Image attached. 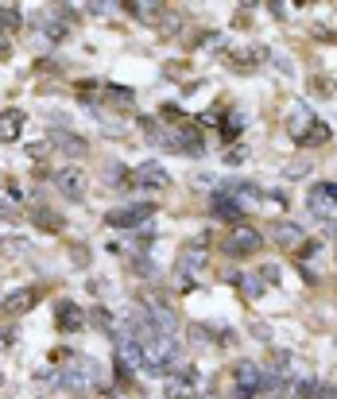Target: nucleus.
<instances>
[{
  "mask_svg": "<svg viewBox=\"0 0 337 399\" xmlns=\"http://www.w3.org/2000/svg\"><path fill=\"white\" fill-rule=\"evenodd\" d=\"M101 388L105 376H101V365H97L93 357H78V353H70L66 361H62L58 368V388H70V392H85V388Z\"/></svg>",
  "mask_w": 337,
  "mask_h": 399,
  "instance_id": "obj_1",
  "label": "nucleus"
},
{
  "mask_svg": "<svg viewBox=\"0 0 337 399\" xmlns=\"http://www.w3.org/2000/svg\"><path fill=\"white\" fill-rule=\"evenodd\" d=\"M144 368L147 372H167L179 361V341L175 338H159V333H147L144 341Z\"/></svg>",
  "mask_w": 337,
  "mask_h": 399,
  "instance_id": "obj_2",
  "label": "nucleus"
},
{
  "mask_svg": "<svg viewBox=\"0 0 337 399\" xmlns=\"http://www.w3.org/2000/svg\"><path fill=\"white\" fill-rule=\"evenodd\" d=\"M152 217H155V206H152V202H136V206H120V209H113V214L105 217V221H109L113 229H124V233H132V229H144Z\"/></svg>",
  "mask_w": 337,
  "mask_h": 399,
  "instance_id": "obj_3",
  "label": "nucleus"
},
{
  "mask_svg": "<svg viewBox=\"0 0 337 399\" xmlns=\"http://www.w3.org/2000/svg\"><path fill=\"white\" fill-rule=\"evenodd\" d=\"M260 248H264V237H260V229H252V225H237L233 233L225 237V256H237V260L256 256Z\"/></svg>",
  "mask_w": 337,
  "mask_h": 399,
  "instance_id": "obj_4",
  "label": "nucleus"
},
{
  "mask_svg": "<svg viewBox=\"0 0 337 399\" xmlns=\"http://www.w3.org/2000/svg\"><path fill=\"white\" fill-rule=\"evenodd\" d=\"M306 209L322 221H333L337 217V182H314L306 194Z\"/></svg>",
  "mask_w": 337,
  "mask_h": 399,
  "instance_id": "obj_5",
  "label": "nucleus"
},
{
  "mask_svg": "<svg viewBox=\"0 0 337 399\" xmlns=\"http://www.w3.org/2000/svg\"><path fill=\"white\" fill-rule=\"evenodd\" d=\"M55 186H58V194H62L66 202H82V198H85V186H90V179H85L82 167L66 163V167H58V171H55Z\"/></svg>",
  "mask_w": 337,
  "mask_h": 399,
  "instance_id": "obj_6",
  "label": "nucleus"
},
{
  "mask_svg": "<svg viewBox=\"0 0 337 399\" xmlns=\"http://www.w3.org/2000/svg\"><path fill=\"white\" fill-rule=\"evenodd\" d=\"M233 380H237V395L252 399V395H260V388H264V368L252 365V361H237V365H233Z\"/></svg>",
  "mask_w": 337,
  "mask_h": 399,
  "instance_id": "obj_7",
  "label": "nucleus"
},
{
  "mask_svg": "<svg viewBox=\"0 0 337 399\" xmlns=\"http://www.w3.org/2000/svg\"><path fill=\"white\" fill-rule=\"evenodd\" d=\"M206 248H209L206 237H198V241H190V244L182 248V256H179V279L190 283L202 268H206Z\"/></svg>",
  "mask_w": 337,
  "mask_h": 399,
  "instance_id": "obj_8",
  "label": "nucleus"
},
{
  "mask_svg": "<svg viewBox=\"0 0 337 399\" xmlns=\"http://www.w3.org/2000/svg\"><path fill=\"white\" fill-rule=\"evenodd\" d=\"M39 299H43L39 287H20V291H12V295L0 299V314H4V318H20V314H28Z\"/></svg>",
  "mask_w": 337,
  "mask_h": 399,
  "instance_id": "obj_9",
  "label": "nucleus"
},
{
  "mask_svg": "<svg viewBox=\"0 0 337 399\" xmlns=\"http://www.w3.org/2000/svg\"><path fill=\"white\" fill-rule=\"evenodd\" d=\"M128 182L140 186V190H167V186H171V175H167L159 163H140L136 171L128 175Z\"/></svg>",
  "mask_w": 337,
  "mask_h": 399,
  "instance_id": "obj_10",
  "label": "nucleus"
},
{
  "mask_svg": "<svg viewBox=\"0 0 337 399\" xmlns=\"http://www.w3.org/2000/svg\"><path fill=\"white\" fill-rule=\"evenodd\" d=\"M140 128H144L147 144H155L159 152H179V136H175L171 128H163V124H159V120L144 117V120H140Z\"/></svg>",
  "mask_w": 337,
  "mask_h": 399,
  "instance_id": "obj_11",
  "label": "nucleus"
},
{
  "mask_svg": "<svg viewBox=\"0 0 337 399\" xmlns=\"http://www.w3.org/2000/svg\"><path fill=\"white\" fill-rule=\"evenodd\" d=\"M55 318H58V330H66V333L85 330V310L78 303H70V299H62V303L55 306Z\"/></svg>",
  "mask_w": 337,
  "mask_h": 399,
  "instance_id": "obj_12",
  "label": "nucleus"
},
{
  "mask_svg": "<svg viewBox=\"0 0 337 399\" xmlns=\"http://www.w3.org/2000/svg\"><path fill=\"white\" fill-rule=\"evenodd\" d=\"M194 388H198V368L186 365L175 380H167V399H190Z\"/></svg>",
  "mask_w": 337,
  "mask_h": 399,
  "instance_id": "obj_13",
  "label": "nucleus"
},
{
  "mask_svg": "<svg viewBox=\"0 0 337 399\" xmlns=\"http://www.w3.org/2000/svg\"><path fill=\"white\" fill-rule=\"evenodd\" d=\"M209 214L221 217V221H241L244 206H241L237 198H229L225 190H214V198H209Z\"/></svg>",
  "mask_w": 337,
  "mask_h": 399,
  "instance_id": "obj_14",
  "label": "nucleus"
},
{
  "mask_svg": "<svg viewBox=\"0 0 337 399\" xmlns=\"http://www.w3.org/2000/svg\"><path fill=\"white\" fill-rule=\"evenodd\" d=\"M24 132V113L20 109H4L0 113V144H16Z\"/></svg>",
  "mask_w": 337,
  "mask_h": 399,
  "instance_id": "obj_15",
  "label": "nucleus"
},
{
  "mask_svg": "<svg viewBox=\"0 0 337 399\" xmlns=\"http://www.w3.org/2000/svg\"><path fill=\"white\" fill-rule=\"evenodd\" d=\"M330 136H333L330 124L314 117V120H310V128L303 132V140H299V147H322V144H330Z\"/></svg>",
  "mask_w": 337,
  "mask_h": 399,
  "instance_id": "obj_16",
  "label": "nucleus"
},
{
  "mask_svg": "<svg viewBox=\"0 0 337 399\" xmlns=\"http://www.w3.org/2000/svg\"><path fill=\"white\" fill-rule=\"evenodd\" d=\"M221 190L229 194V198H237L244 206V202H260V186L256 182H244V179H233V182H225Z\"/></svg>",
  "mask_w": 337,
  "mask_h": 399,
  "instance_id": "obj_17",
  "label": "nucleus"
},
{
  "mask_svg": "<svg viewBox=\"0 0 337 399\" xmlns=\"http://www.w3.org/2000/svg\"><path fill=\"white\" fill-rule=\"evenodd\" d=\"M175 136H179V152H186V155H202V152H206V140H202L198 128H179Z\"/></svg>",
  "mask_w": 337,
  "mask_h": 399,
  "instance_id": "obj_18",
  "label": "nucleus"
},
{
  "mask_svg": "<svg viewBox=\"0 0 337 399\" xmlns=\"http://www.w3.org/2000/svg\"><path fill=\"white\" fill-rule=\"evenodd\" d=\"M271 237H276V244H279V248H287V244H299V241H303V229H299L295 221H279Z\"/></svg>",
  "mask_w": 337,
  "mask_h": 399,
  "instance_id": "obj_19",
  "label": "nucleus"
},
{
  "mask_svg": "<svg viewBox=\"0 0 337 399\" xmlns=\"http://www.w3.org/2000/svg\"><path fill=\"white\" fill-rule=\"evenodd\" d=\"M310 120H314V113H310V109H299L295 117H291V124H287V128H291V136H295V144H299V140H303V132L310 128Z\"/></svg>",
  "mask_w": 337,
  "mask_h": 399,
  "instance_id": "obj_20",
  "label": "nucleus"
},
{
  "mask_svg": "<svg viewBox=\"0 0 337 399\" xmlns=\"http://www.w3.org/2000/svg\"><path fill=\"white\" fill-rule=\"evenodd\" d=\"M51 144L62 147V152H70V155H82V152H85V144H82V140H74V132H58Z\"/></svg>",
  "mask_w": 337,
  "mask_h": 399,
  "instance_id": "obj_21",
  "label": "nucleus"
},
{
  "mask_svg": "<svg viewBox=\"0 0 337 399\" xmlns=\"http://www.w3.org/2000/svg\"><path fill=\"white\" fill-rule=\"evenodd\" d=\"M0 252H4V256H31V241H20V237H4V241H0Z\"/></svg>",
  "mask_w": 337,
  "mask_h": 399,
  "instance_id": "obj_22",
  "label": "nucleus"
},
{
  "mask_svg": "<svg viewBox=\"0 0 337 399\" xmlns=\"http://www.w3.org/2000/svg\"><path fill=\"white\" fill-rule=\"evenodd\" d=\"M31 217H35V221H39V225H43V229H47V233H58V229H62V221H58L55 214H51V209H47V206L31 209Z\"/></svg>",
  "mask_w": 337,
  "mask_h": 399,
  "instance_id": "obj_23",
  "label": "nucleus"
},
{
  "mask_svg": "<svg viewBox=\"0 0 337 399\" xmlns=\"http://www.w3.org/2000/svg\"><path fill=\"white\" fill-rule=\"evenodd\" d=\"M20 28V8H0V35Z\"/></svg>",
  "mask_w": 337,
  "mask_h": 399,
  "instance_id": "obj_24",
  "label": "nucleus"
},
{
  "mask_svg": "<svg viewBox=\"0 0 337 399\" xmlns=\"http://www.w3.org/2000/svg\"><path fill=\"white\" fill-rule=\"evenodd\" d=\"M237 287H241L244 295H252V299H260V295H264V283L256 279V276H241V279H237Z\"/></svg>",
  "mask_w": 337,
  "mask_h": 399,
  "instance_id": "obj_25",
  "label": "nucleus"
},
{
  "mask_svg": "<svg viewBox=\"0 0 337 399\" xmlns=\"http://www.w3.org/2000/svg\"><path fill=\"white\" fill-rule=\"evenodd\" d=\"M124 8H128V12H136L140 20H147V24H152L155 16L163 12V8H159V4H124Z\"/></svg>",
  "mask_w": 337,
  "mask_h": 399,
  "instance_id": "obj_26",
  "label": "nucleus"
},
{
  "mask_svg": "<svg viewBox=\"0 0 337 399\" xmlns=\"http://www.w3.org/2000/svg\"><path fill=\"white\" fill-rule=\"evenodd\" d=\"M244 128V113H233V117L225 120V140H237V132Z\"/></svg>",
  "mask_w": 337,
  "mask_h": 399,
  "instance_id": "obj_27",
  "label": "nucleus"
},
{
  "mask_svg": "<svg viewBox=\"0 0 337 399\" xmlns=\"http://www.w3.org/2000/svg\"><path fill=\"white\" fill-rule=\"evenodd\" d=\"M306 159H291V163H287V179H303V175H306Z\"/></svg>",
  "mask_w": 337,
  "mask_h": 399,
  "instance_id": "obj_28",
  "label": "nucleus"
},
{
  "mask_svg": "<svg viewBox=\"0 0 337 399\" xmlns=\"http://www.w3.org/2000/svg\"><path fill=\"white\" fill-rule=\"evenodd\" d=\"M93 322H97V330L113 333V318H109V310H93Z\"/></svg>",
  "mask_w": 337,
  "mask_h": 399,
  "instance_id": "obj_29",
  "label": "nucleus"
},
{
  "mask_svg": "<svg viewBox=\"0 0 337 399\" xmlns=\"http://www.w3.org/2000/svg\"><path fill=\"white\" fill-rule=\"evenodd\" d=\"M0 217L16 221V217H20V209H16V206H12V202H4V198H0Z\"/></svg>",
  "mask_w": 337,
  "mask_h": 399,
  "instance_id": "obj_30",
  "label": "nucleus"
},
{
  "mask_svg": "<svg viewBox=\"0 0 337 399\" xmlns=\"http://www.w3.org/2000/svg\"><path fill=\"white\" fill-rule=\"evenodd\" d=\"M225 159H229V163H244V159H248V152H244V147H229V152H225Z\"/></svg>",
  "mask_w": 337,
  "mask_h": 399,
  "instance_id": "obj_31",
  "label": "nucleus"
},
{
  "mask_svg": "<svg viewBox=\"0 0 337 399\" xmlns=\"http://www.w3.org/2000/svg\"><path fill=\"white\" fill-rule=\"evenodd\" d=\"M314 399H337V388H333V384L318 388V392H314Z\"/></svg>",
  "mask_w": 337,
  "mask_h": 399,
  "instance_id": "obj_32",
  "label": "nucleus"
},
{
  "mask_svg": "<svg viewBox=\"0 0 337 399\" xmlns=\"http://www.w3.org/2000/svg\"><path fill=\"white\" fill-rule=\"evenodd\" d=\"M264 279H268V283H279V268H264Z\"/></svg>",
  "mask_w": 337,
  "mask_h": 399,
  "instance_id": "obj_33",
  "label": "nucleus"
},
{
  "mask_svg": "<svg viewBox=\"0 0 337 399\" xmlns=\"http://www.w3.org/2000/svg\"><path fill=\"white\" fill-rule=\"evenodd\" d=\"M8 55V35H0V58Z\"/></svg>",
  "mask_w": 337,
  "mask_h": 399,
  "instance_id": "obj_34",
  "label": "nucleus"
},
{
  "mask_svg": "<svg viewBox=\"0 0 337 399\" xmlns=\"http://www.w3.org/2000/svg\"><path fill=\"white\" fill-rule=\"evenodd\" d=\"M0 388H4V376H0Z\"/></svg>",
  "mask_w": 337,
  "mask_h": 399,
  "instance_id": "obj_35",
  "label": "nucleus"
}]
</instances>
